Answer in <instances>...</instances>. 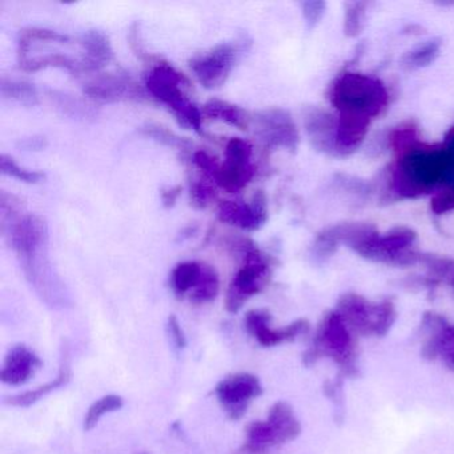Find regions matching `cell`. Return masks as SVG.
<instances>
[{"mask_svg":"<svg viewBox=\"0 0 454 454\" xmlns=\"http://www.w3.org/2000/svg\"><path fill=\"white\" fill-rule=\"evenodd\" d=\"M442 147L446 153V172L442 187L432 199V211L435 215L454 209V127L445 135Z\"/></svg>","mask_w":454,"mask_h":454,"instance_id":"obj_18","label":"cell"},{"mask_svg":"<svg viewBox=\"0 0 454 454\" xmlns=\"http://www.w3.org/2000/svg\"><path fill=\"white\" fill-rule=\"evenodd\" d=\"M79 42L83 49V58H82L83 73H98L113 60L114 52L110 41L100 31H87Z\"/></svg>","mask_w":454,"mask_h":454,"instance_id":"obj_16","label":"cell"},{"mask_svg":"<svg viewBox=\"0 0 454 454\" xmlns=\"http://www.w3.org/2000/svg\"><path fill=\"white\" fill-rule=\"evenodd\" d=\"M25 150L28 151H39L43 150L47 145V140L44 137H28V139L22 140L20 143Z\"/></svg>","mask_w":454,"mask_h":454,"instance_id":"obj_34","label":"cell"},{"mask_svg":"<svg viewBox=\"0 0 454 454\" xmlns=\"http://www.w3.org/2000/svg\"><path fill=\"white\" fill-rule=\"evenodd\" d=\"M0 169H2V174L14 177L20 182L28 183V184H35L46 177L43 172L28 171V169L23 168L20 164L15 163L14 159L7 155H2L0 158Z\"/></svg>","mask_w":454,"mask_h":454,"instance_id":"obj_26","label":"cell"},{"mask_svg":"<svg viewBox=\"0 0 454 454\" xmlns=\"http://www.w3.org/2000/svg\"><path fill=\"white\" fill-rule=\"evenodd\" d=\"M192 161L201 172H204V174L209 177V179H215L220 168V164L217 163L216 159L212 158L206 151H196V153H193Z\"/></svg>","mask_w":454,"mask_h":454,"instance_id":"obj_30","label":"cell"},{"mask_svg":"<svg viewBox=\"0 0 454 454\" xmlns=\"http://www.w3.org/2000/svg\"><path fill=\"white\" fill-rule=\"evenodd\" d=\"M244 264L236 273L225 294V309L238 313L254 294L267 286L270 278V265L265 254L252 241L241 244Z\"/></svg>","mask_w":454,"mask_h":454,"instance_id":"obj_6","label":"cell"},{"mask_svg":"<svg viewBox=\"0 0 454 454\" xmlns=\"http://www.w3.org/2000/svg\"><path fill=\"white\" fill-rule=\"evenodd\" d=\"M254 131L265 147L294 151L299 145V131L288 111L281 108L260 111L254 116Z\"/></svg>","mask_w":454,"mask_h":454,"instance_id":"obj_10","label":"cell"},{"mask_svg":"<svg viewBox=\"0 0 454 454\" xmlns=\"http://www.w3.org/2000/svg\"><path fill=\"white\" fill-rule=\"evenodd\" d=\"M329 102L340 118L372 124L389 105L387 87L380 79L360 73L337 76L329 89Z\"/></svg>","mask_w":454,"mask_h":454,"instance_id":"obj_4","label":"cell"},{"mask_svg":"<svg viewBox=\"0 0 454 454\" xmlns=\"http://www.w3.org/2000/svg\"><path fill=\"white\" fill-rule=\"evenodd\" d=\"M217 216L220 222L249 232L260 230L268 220L267 198L262 191H257L249 204L243 201H224L220 204Z\"/></svg>","mask_w":454,"mask_h":454,"instance_id":"obj_11","label":"cell"},{"mask_svg":"<svg viewBox=\"0 0 454 454\" xmlns=\"http://www.w3.org/2000/svg\"><path fill=\"white\" fill-rule=\"evenodd\" d=\"M305 129L316 150L334 158H342L337 145L336 119L324 111L309 110L305 114Z\"/></svg>","mask_w":454,"mask_h":454,"instance_id":"obj_13","label":"cell"},{"mask_svg":"<svg viewBox=\"0 0 454 454\" xmlns=\"http://www.w3.org/2000/svg\"><path fill=\"white\" fill-rule=\"evenodd\" d=\"M390 142L397 155L392 171L393 192L403 199L437 193L446 172L442 145L422 143L413 127L393 132Z\"/></svg>","mask_w":454,"mask_h":454,"instance_id":"obj_2","label":"cell"},{"mask_svg":"<svg viewBox=\"0 0 454 454\" xmlns=\"http://www.w3.org/2000/svg\"><path fill=\"white\" fill-rule=\"evenodd\" d=\"M215 199V190L209 183L196 180L191 185V201L195 208L203 209Z\"/></svg>","mask_w":454,"mask_h":454,"instance_id":"obj_29","label":"cell"},{"mask_svg":"<svg viewBox=\"0 0 454 454\" xmlns=\"http://www.w3.org/2000/svg\"><path fill=\"white\" fill-rule=\"evenodd\" d=\"M270 315L267 310L254 309L249 310L244 317V325L247 332L254 336L262 347H273L288 337L294 336L297 331L301 328V323L294 324L289 328L283 331H272L270 328Z\"/></svg>","mask_w":454,"mask_h":454,"instance_id":"obj_15","label":"cell"},{"mask_svg":"<svg viewBox=\"0 0 454 454\" xmlns=\"http://www.w3.org/2000/svg\"><path fill=\"white\" fill-rule=\"evenodd\" d=\"M252 145L240 137H233L225 147L224 164L220 166L215 183L230 193L239 192L254 179V167L251 163Z\"/></svg>","mask_w":454,"mask_h":454,"instance_id":"obj_8","label":"cell"},{"mask_svg":"<svg viewBox=\"0 0 454 454\" xmlns=\"http://www.w3.org/2000/svg\"><path fill=\"white\" fill-rule=\"evenodd\" d=\"M215 393L227 416L238 421L247 413L249 403L262 395V387L256 376L241 372L217 382Z\"/></svg>","mask_w":454,"mask_h":454,"instance_id":"obj_9","label":"cell"},{"mask_svg":"<svg viewBox=\"0 0 454 454\" xmlns=\"http://www.w3.org/2000/svg\"><path fill=\"white\" fill-rule=\"evenodd\" d=\"M0 91L4 99L12 100V102L26 106V107H34L39 103L38 91L33 84L27 83V82L4 78L0 83Z\"/></svg>","mask_w":454,"mask_h":454,"instance_id":"obj_21","label":"cell"},{"mask_svg":"<svg viewBox=\"0 0 454 454\" xmlns=\"http://www.w3.org/2000/svg\"><path fill=\"white\" fill-rule=\"evenodd\" d=\"M142 134L145 135L147 137H151V139L156 140L158 143H161V145L177 148V150L183 151V153H187V151H190L191 147H192V143L188 142L187 139L177 137L174 132L168 131V129H164V127H143Z\"/></svg>","mask_w":454,"mask_h":454,"instance_id":"obj_25","label":"cell"},{"mask_svg":"<svg viewBox=\"0 0 454 454\" xmlns=\"http://www.w3.org/2000/svg\"><path fill=\"white\" fill-rule=\"evenodd\" d=\"M71 376V364L70 355L68 350L63 348L62 360H60V369L58 376L55 377L52 381L47 382V384L41 385L34 390H28V392L20 393V395H9L4 398V403L10 406H20V408H27V406L34 405L38 403L39 400L44 397V395H50L54 390L59 389V387H65L70 382Z\"/></svg>","mask_w":454,"mask_h":454,"instance_id":"obj_17","label":"cell"},{"mask_svg":"<svg viewBox=\"0 0 454 454\" xmlns=\"http://www.w3.org/2000/svg\"><path fill=\"white\" fill-rule=\"evenodd\" d=\"M249 42L246 39L235 43H222L206 54L198 55L191 60V70L196 79L207 90L217 89L227 82L238 63L241 52L247 51Z\"/></svg>","mask_w":454,"mask_h":454,"instance_id":"obj_7","label":"cell"},{"mask_svg":"<svg viewBox=\"0 0 454 454\" xmlns=\"http://www.w3.org/2000/svg\"><path fill=\"white\" fill-rule=\"evenodd\" d=\"M4 233L9 236L26 280L42 301L51 308L67 307L70 294L50 259L46 220L35 214L23 215Z\"/></svg>","mask_w":454,"mask_h":454,"instance_id":"obj_1","label":"cell"},{"mask_svg":"<svg viewBox=\"0 0 454 454\" xmlns=\"http://www.w3.org/2000/svg\"><path fill=\"white\" fill-rule=\"evenodd\" d=\"M220 280L216 270L211 265L203 264V273H201L200 281L196 288L188 294L193 304H206L212 301L219 294Z\"/></svg>","mask_w":454,"mask_h":454,"instance_id":"obj_23","label":"cell"},{"mask_svg":"<svg viewBox=\"0 0 454 454\" xmlns=\"http://www.w3.org/2000/svg\"><path fill=\"white\" fill-rule=\"evenodd\" d=\"M124 406V400L121 395H107L105 397L99 398L95 401L87 411L84 417L83 427L84 430L90 432L99 424L100 419L106 414L113 413V411H121Z\"/></svg>","mask_w":454,"mask_h":454,"instance_id":"obj_24","label":"cell"},{"mask_svg":"<svg viewBox=\"0 0 454 454\" xmlns=\"http://www.w3.org/2000/svg\"><path fill=\"white\" fill-rule=\"evenodd\" d=\"M203 264L196 262H185L176 265L172 270L171 286L179 299L190 294L200 281Z\"/></svg>","mask_w":454,"mask_h":454,"instance_id":"obj_20","label":"cell"},{"mask_svg":"<svg viewBox=\"0 0 454 454\" xmlns=\"http://www.w3.org/2000/svg\"><path fill=\"white\" fill-rule=\"evenodd\" d=\"M167 331H168L169 337H171L172 342H174L177 350H183L187 347L184 331H183L176 316H169L168 320H167Z\"/></svg>","mask_w":454,"mask_h":454,"instance_id":"obj_31","label":"cell"},{"mask_svg":"<svg viewBox=\"0 0 454 454\" xmlns=\"http://www.w3.org/2000/svg\"><path fill=\"white\" fill-rule=\"evenodd\" d=\"M201 113L207 118L223 121V123H227L228 126L240 129V131H247L252 121L251 116L243 108L219 99H212L207 102Z\"/></svg>","mask_w":454,"mask_h":454,"instance_id":"obj_19","label":"cell"},{"mask_svg":"<svg viewBox=\"0 0 454 454\" xmlns=\"http://www.w3.org/2000/svg\"><path fill=\"white\" fill-rule=\"evenodd\" d=\"M42 365L43 363L33 350L26 345H15L7 353L4 368L0 372V380L9 385L26 384Z\"/></svg>","mask_w":454,"mask_h":454,"instance_id":"obj_14","label":"cell"},{"mask_svg":"<svg viewBox=\"0 0 454 454\" xmlns=\"http://www.w3.org/2000/svg\"><path fill=\"white\" fill-rule=\"evenodd\" d=\"M129 42L132 51L135 52L137 58H140L142 60H151L150 54H147V51H145L142 39H140V28L137 23H134L131 28H129Z\"/></svg>","mask_w":454,"mask_h":454,"instance_id":"obj_32","label":"cell"},{"mask_svg":"<svg viewBox=\"0 0 454 454\" xmlns=\"http://www.w3.org/2000/svg\"><path fill=\"white\" fill-rule=\"evenodd\" d=\"M336 246L349 247L350 249L372 260L385 264H411L416 262L413 252L417 235L411 228L400 227L380 233L373 225L361 223H348L326 230Z\"/></svg>","mask_w":454,"mask_h":454,"instance_id":"obj_3","label":"cell"},{"mask_svg":"<svg viewBox=\"0 0 454 454\" xmlns=\"http://www.w3.org/2000/svg\"><path fill=\"white\" fill-rule=\"evenodd\" d=\"M366 4L355 2L348 4L345 9L344 33L349 38H356L363 31L365 20Z\"/></svg>","mask_w":454,"mask_h":454,"instance_id":"obj_27","label":"cell"},{"mask_svg":"<svg viewBox=\"0 0 454 454\" xmlns=\"http://www.w3.org/2000/svg\"><path fill=\"white\" fill-rule=\"evenodd\" d=\"M84 94L102 102H121V100H145V91L134 79L126 74H111L98 76L84 87Z\"/></svg>","mask_w":454,"mask_h":454,"instance_id":"obj_12","label":"cell"},{"mask_svg":"<svg viewBox=\"0 0 454 454\" xmlns=\"http://www.w3.org/2000/svg\"><path fill=\"white\" fill-rule=\"evenodd\" d=\"M182 193V187L176 185V187L167 188V190L161 191V200H163V206L166 208H171L176 203L177 198Z\"/></svg>","mask_w":454,"mask_h":454,"instance_id":"obj_33","label":"cell"},{"mask_svg":"<svg viewBox=\"0 0 454 454\" xmlns=\"http://www.w3.org/2000/svg\"><path fill=\"white\" fill-rule=\"evenodd\" d=\"M326 4L321 0H309V2H302L301 12L304 18L305 25L308 30H313L317 27L318 23L323 20L325 14Z\"/></svg>","mask_w":454,"mask_h":454,"instance_id":"obj_28","label":"cell"},{"mask_svg":"<svg viewBox=\"0 0 454 454\" xmlns=\"http://www.w3.org/2000/svg\"><path fill=\"white\" fill-rule=\"evenodd\" d=\"M440 51V41L425 42L421 46L409 51L401 60V65L408 71H417L429 67L430 65L435 62Z\"/></svg>","mask_w":454,"mask_h":454,"instance_id":"obj_22","label":"cell"},{"mask_svg":"<svg viewBox=\"0 0 454 454\" xmlns=\"http://www.w3.org/2000/svg\"><path fill=\"white\" fill-rule=\"evenodd\" d=\"M145 86L155 99L172 111L182 126L201 134L203 113L185 92L190 89V81L174 66L166 62L156 63L145 76Z\"/></svg>","mask_w":454,"mask_h":454,"instance_id":"obj_5","label":"cell"}]
</instances>
